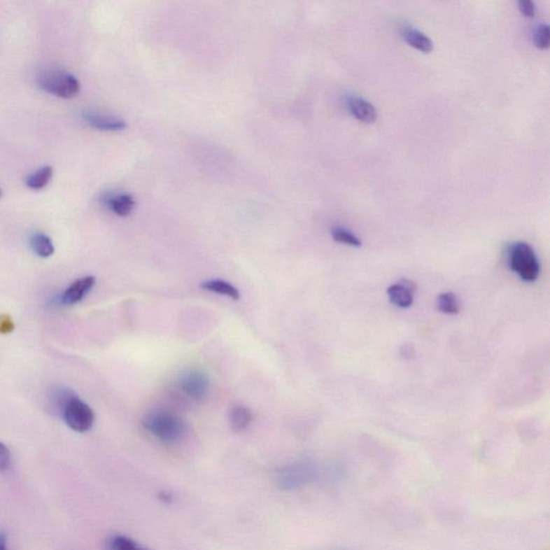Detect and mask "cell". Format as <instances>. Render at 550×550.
Returning a JSON list of instances; mask_svg holds the SVG:
<instances>
[{
	"label": "cell",
	"mask_w": 550,
	"mask_h": 550,
	"mask_svg": "<svg viewBox=\"0 0 550 550\" xmlns=\"http://www.w3.org/2000/svg\"><path fill=\"white\" fill-rule=\"evenodd\" d=\"M142 425L148 433L167 444L180 441L186 431L184 421L169 411H156L148 413L142 419Z\"/></svg>",
	"instance_id": "6da1fadb"
},
{
	"label": "cell",
	"mask_w": 550,
	"mask_h": 550,
	"mask_svg": "<svg viewBox=\"0 0 550 550\" xmlns=\"http://www.w3.org/2000/svg\"><path fill=\"white\" fill-rule=\"evenodd\" d=\"M324 472L311 461H301L281 467L275 475V483L282 491H295L320 481Z\"/></svg>",
	"instance_id": "7a4b0ae2"
},
{
	"label": "cell",
	"mask_w": 550,
	"mask_h": 550,
	"mask_svg": "<svg viewBox=\"0 0 550 550\" xmlns=\"http://www.w3.org/2000/svg\"><path fill=\"white\" fill-rule=\"evenodd\" d=\"M509 269L519 276L523 282L533 283L539 278L541 266L537 253L526 242L511 244L507 252Z\"/></svg>",
	"instance_id": "3957f363"
},
{
	"label": "cell",
	"mask_w": 550,
	"mask_h": 550,
	"mask_svg": "<svg viewBox=\"0 0 550 550\" xmlns=\"http://www.w3.org/2000/svg\"><path fill=\"white\" fill-rule=\"evenodd\" d=\"M38 85L47 93L60 98H72L78 95L80 82L76 76L63 70H44L38 76Z\"/></svg>",
	"instance_id": "277c9868"
},
{
	"label": "cell",
	"mask_w": 550,
	"mask_h": 550,
	"mask_svg": "<svg viewBox=\"0 0 550 550\" xmlns=\"http://www.w3.org/2000/svg\"><path fill=\"white\" fill-rule=\"evenodd\" d=\"M66 423L76 432H86L93 427L95 414L90 405L73 395L63 411Z\"/></svg>",
	"instance_id": "5b68a950"
},
{
	"label": "cell",
	"mask_w": 550,
	"mask_h": 550,
	"mask_svg": "<svg viewBox=\"0 0 550 550\" xmlns=\"http://www.w3.org/2000/svg\"><path fill=\"white\" fill-rule=\"evenodd\" d=\"M417 286L413 281L402 278L387 288V296L391 304L399 309L411 308L414 303Z\"/></svg>",
	"instance_id": "8992f818"
},
{
	"label": "cell",
	"mask_w": 550,
	"mask_h": 550,
	"mask_svg": "<svg viewBox=\"0 0 550 550\" xmlns=\"http://www.w3.org/2000/svg\"><path fill=\"white\" fill-rule=\"evenodd\" d=\"M180 386L183 393H186L190 398L202 400L208 393L209 379L206 375L200 371H190L183 375Z\"/></svg>",
	"instance_id": "52a82bcc"
},
{
	"label": "cell",
	"mask_w": 550,
	"mask_h": 550,
	"mask_svg": "<svg viewBox=\"0 0 550 550\" xmlns=\"http://www.w3.org/2000/svg\"><path fill=\"white\" fill-rule=\"evenodd\" d=\"M347 108L357 120L365 123H373L377 118L375 106L368 100L356 94H349L346 97Z\"/></svg>",
	"instance_id": "ba28073f"
},
{
	"label": "cell",
	"mask_w": 550,
	"mask_h": 550,
	"mask_svg": "<svg viewBox=\"0 0 550 550\" xmlns=\"http://www.w3.org/2000/svg\"><path fill=\"white\" fill-rule=\"evenodd\" d=\"M83 118L88 125L98 130H104V132H120V130L125 129L127 126L125 120L122 118L108 115V114L98 113L95 111L84 112Z\"/></svg>",
	"instance_id": "9c48e42d"
},
{
	"label": "cell",
	"mask_w": 550,
	"mask_h": 550,
	"mask_svg": "<svg viewBox=\"0 0 550 550\" xmlns=\"http://www.w3.org/2000/svg\"><path fill=\"white\" fill-rule=\"evenodd\" d=\"M95 284L96 278L92 275L78 278L66 289L62 296V302L66 305H73L81 302L85 298L86 295L93 289Z\"/></svg>",
	"instance_id": "30bf717a"
},
{
	"label": "cell",
	"mask_w": 550,
	"mask_h": 550,
	"mask_svg": "<svg viewBox=\"0 0 550 550\" xmlns=\"http://www.w3.org/2000/svg\"><path fill=\"white\" fill-rule=\"evenodd\" d=\"M401 36L409 45L419 51L428 53L433 50L432 40L414 26L403 25L401 27Z\"/></svg>",
	"instance_id": "8fae6325"
},
{
	"label": "cell",
	"mask_w": 550,
	"mask_h": 550,
	"mask_svg": "<svg viewBox=\"0 0 550 550\" xmlns=\"http://www.w3.org/2000/svg\"><path fill=\"white\" fill-rule=\"evenodd\" d=\"M253 421V413L248 407H234L229 414V423L230 427L234 432H243L250 427Z\"/></svg>",
	"instance_id": "7c38bea8"
},
{
	"label": "cell",
	"mask_w": 550,
	"mask_h": 550,
	"mask_svg": "<svg viewBox=\"0 0 550 550\" xmlns=\"http://www.w3.org/2000/svg\"><path fill=\"white\" fill-rule=\"evenodd\" d=\"M106 206L118 216H129L134 208V200L128 194H118L106 198Z\"/></svg>",
	"instance_id": "4fadbf2b"
},
{
	"label": "cell",
	"mask_w": 550,
	"mask_h": 550,
	"mask_svg": "<svg viewBox=\"0 0 550 550\" xmlns=\"http://www.w3.org/2000/svg\"><path fill=\"white\" fill-rule=\"evenodd\" d=\"M202 288L206 292H216V294L223 295L229 297L232 300H239L241 297L239 289L230 283L223 280H210L202 283Z\"/></svg>",
	"instance_id": "5bb4252c"
},
{
	"label": "cell",
	"mask_w": 550,
	"mask_h": 550,
	"mask_svg": "<svg viewBox=\"0 0 550 550\" xmlns=\"http://www.w3.org/2000/svg\"><path fill=\"white\" fill-rule=\"evenodd\" d=\"M437 308L443 314L457 315L460 312V300L453 292H443L437 296Z\"/></svg>",
	"instance_id": "9a60e30c"
},
{
	"label": "cell",
	"mask_w": 550,
	"mask_h": 550,
	"mask_svg": "<svg viewBox=\"0 0 550 550\" xmlns=\"http://www.w3.org/2000/svg\"><path fill=\"white\" fill-rule=\"evenodd\" d=\"M331 237L335 242L346 244V246H353V248H360L362 246L360 239L345 227H333L331 229Z\"/></svg>",
	"instance_id": "2e32d148"
},
{
	"label": "cell",
	"mask_w": 550,
	"mask_h": 550,
	"mask_svg": "<svg viewBox=\"0 0 550 550\" xmlns=\"http://www.w3.org/2000/svg\"><path fill=\"white\" fill-rule=\"evenodd\" d=\"M52 176H53V169H52L51 167H43L41 169L36 171L35 174L28 176L27 180H26V184H27L30 190H42V188H45L49 184Z\"/></svg>",
	"instance_id": "e0dca14e"
},
{
	"label": "cell",
	"mask_w": 550,
	"mask_h": 550,
	"mask_svg": "<svg viewBox=\"0 0 550 550\" xmlns=\"http://www.w3.org/2000/svg\"><path fill=\"white\" fill-rule=\"evenodd\" d=\"M31 248L34 252L42 258H48L54 253L53 242L49 237L43 234H36L31 238Z\"/></svg>",
	"instance_id": "ac0fdd59"
},
{
	"label": "cell",
	"mask_w": 550,
	"mask_h": 550,
	"mask_svg": "<svg viewBox=\"0 0 550 550\" xmlns=\"http://www.w3.org/2000/svg\"><path fill=\"white\" fill-rule=\"evenodd\" d=\"M109 550H150L134 542V540L116 534L109 540L108 543Z\"/></svg>",
	"instance_id": "d6986e66"
},
{
	"label": "cell",
	"mask_w": 550,
	"mask_h": 550,
	"mask_svg": "<svg viewBox=\"0 0 550 550\" xmlns=\"http://www.w3.org/2000/svg\"><path fill=\"white\" fill-rule=\"evenodd\" d=\"M534 43L541 49L549 47V27L547 23H540L533 31Z\"/></svg>",
	"instance_id": "ffe728a7"
},
{
	"label": "cell",
	"mask_w": 550,
	"mask_h": 550,
	"mask_svg": "<svg viewBox=\"0 0 550 550\" xmlns=\"http://www.w3.org/2000/svg\"><path fill=\"white\" fill-rule=\"evenodd\" d=\"M12 463V456L9 449L0 442V472L9 469Z\"/></svg>",
	"instance_id": "44dd1931"
},
{
	"label": "cell",
	"mask_w": 550,
	"mask_h": 550,
	"mask_svg": "<svg viewBox=\"0 0 550 550\" xmlns=\"http://www.w3.org/2000/svg\"><path fill=\"white\" fill-rule=\"evenodd\" d=\"M518 8L526 17H533L537 12V6L531 0H519Z\"/></svg>",
	"instance_id": "7402d4cb"
},
{
	"label": "cell",
	"mask_w": 550,
	"mask_h": 550,
	"mask_svg": "<svg viewBox=\"0 0 550 550\" xmlns=\"http://www.w3.org/2000/svg\"><path fill=\"white\" fill-rule=\"evenodd\" d=\"M14 330V324L12 319L8 315H1L0 316V333L1 334H8Z\"/></svg>",
	"instance_id": "603a6c76"
},
{
	"label": "cell",
	"mask_w": 550,
	"mask_h": 550,
	"mask_svg": "<svg viewBox=\"0 0 550 550\" xmlns=\"http://www.w3.org/2000/svg\"><path fill=\"white\" fill-rule=\"evenodd\" d=\"M7 537L6 534L0 533V550H8Z\"/></svg>",
	"instance_id": "cb8c5ba5"
},
{
	"label": "cell",
	"mask_w": 550,
	"mask_h": 550,
	"mask_svg": "<svg viewBox=\"0 0 550 550\" xmlns=\"http://www.w3.org/2000/svg\"><path fill=\"white\" fill-rule=\"evenodd\" d=\"M0 196H1V190H0Z\"/></svg>",
	"instance_id": "d4e9b609"
}]
</instances>
